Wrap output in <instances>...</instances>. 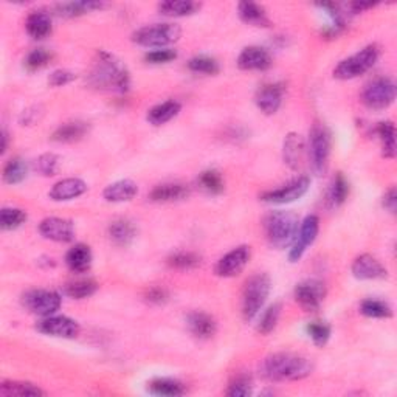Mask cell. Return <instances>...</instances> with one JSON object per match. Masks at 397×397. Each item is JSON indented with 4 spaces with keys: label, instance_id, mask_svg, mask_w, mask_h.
<instances>
[{
    "label": "cell",
    "instance_id": "cell-49",
    "mask_svg": "<svg viewBox=\"0 0 397 397\" xmlns=\"http://www.w3.org/2000/svg\"><path fill=\"white\" fill-rule=\"evenodd\" d=\"M75 78V74H71L69 70H55L48 78V84L53 85V88H61V85L70 84Z\"/></svg>",
    "mask_w": 397,
    "mask_h": 397
},
{
    "label": "cell",
    "instance_id": "cell-41",
    "mask_svg": "<svg viewBox=\"0 0 397 397\" xmlns=\"http://www.w3.org/2000/svg\"><path fill=\"white\" fill-rule=\"evenodd\" d=\"M188 69L194 74H204V75H216L219 74V64L211 56H194L188 61Z\"/></svg>",
    "mask_w": 397,
    "mask_h": 397
},
{
    "label": "cell",
    "instance_id": "cell-10",
    "mask_svg": "<svg viewBox=\"0 0 397 397\" xmlns=\"http://www.w3.org/2000/svg\"><path fill=\"white\" fill-rule=\"evenodd\" d=\"M309 186H310V179L307 176H298L292 180H288L287 183L281 185L279 188H275V190L263 193L261 196H259V199L265 202V204H277V205L291 204V202H295L305 196L309 190Z\"/></svg>",
    "mask_w": 397,
    "mask_h": 397
},
{
    "label": "cell",
    "instance_id": "cell-53",
    "mask_svg": "<svg viewBox=\"0 0 397 397\" xmlns=\"http://www.w3.org/2000/svg\"><path fill=\"white\" fill-rule=\"evenodd\" d=\"M372 6H375V4H371V2H368V4H365V2H354V4L349 5V8L352 10L354 14H356V13H362L365 10H370V8H372Z\"/></svg>",
    "mask_w": 397,
    "mask_h": 397
},
{
    "label": "cell",
    "instance_id": "cell-46",
    "mask_svg": "<svg viewBox=\"0 0 397 397\" xmlns=\"http://www.w3.org/2000/svg\"><path fill=\"white\" fill-rule=\"evenodd\" d=\"M60 157L53 153H47V154H42L38 162H36V168L41 172L42 176H55L57 171H60Z\"/></svg>",
    "mask_w": 397,
    "mask_h": 397
},
{
    "label": "cell",
    "instance_id": "cell-25",
    "mask_svg": "<svg viewBox=\"0 0 397 397\" xmlns=\"http://www.w3.org/2000/svg\"><path fill=\"white\" fill-rule=\"evenodd\" d=\"M66 264L74 273H85L92 265V250L89 245L76 244L66 255Z\"/></svg>",
    "mask_w": 397,
    "mask_h": 397
},
{
    "label": "cell",
    "instance_id": "cell-44",
    "mask_svg": "<svg viewBox=\"0 0 397 397\" xmlns=\"http://www.w3.org/2000/svg\"><path fill=\"white\" fill-rule=\"evenodd\" d=\"M307 334L312 338V342L323 348L329 342L330 337V326L323 321H314L307 324Z\"/></svg>",
    "mask_w": 397,
    "mask_h": 397
},
{
    "label": "cell",
    "instance_id": "cell-23",
    "mask_svg": "<svg viewBox=\"0 0 397 397\" xmlns=\"http://www.w3.org/2000/svg\"><path fill=\"white\" fill-rule=\"evenodd\" d=\"M137 193H139L137 183L132 182V180L125 179L106 186L103 191V197L106 202H111V204H121V202L132 200L137 196Z\"/></svg>",
    "mask_w": 397,
    "mask_h": 397
},
{
    "label": "cell",
    "instance_id": "cell-4",
    "mask_svg": "<svg viewBox=\"0 0 397 397\" xmlns=\"http://www.w3.org/2000/svg\"><path fill=\"white\" fill-rule=\"evenodd\" d=\"M272 283L269 275L256 273L245 281L242 288V316L244 320H253L263 309L264 302L270 295Z\"/></svg>",
    "mask_w": 397,
    "mask_h": 397
},
{
    "label": "cell",
    "instance_id": "cell-33",
    "mask_svg": "<svg viewBox=\"0 0 397 397\" xmlns=\"http://www.w3.org/2000/svg\"><path fill=\"white\" fill-rule=\"evenodd\" d=\"M104 6L103 2H69V4H60L55 6V13L60 18H78L83 16L85 13L101 10Z\"/></svg>",
    "mask_w": 397,
    "mask_h": 397
},
{
    "label": "cell",
    "instance_id": "cell-19",
    "mask_svg": "<svg viewBox=\"0 0 397 397\" xmlns=\"http://www.w3.org/2000/svg\"><path fill=\"white\" fill-rule=\"evenodd\" d=\"M85 191H88V183L84 180L70 177L55 183L52 190H50L48 196L55 202H67L83 196Z\"/></svg>",
    "mask_w": 397,
    "mask_h": 397
},
{
    "label": "cell",
    "instance_id": "cell-18",
    "mask_svg": "<svg viewBox=\"0 0 397 397\" xmlns=\"http://www.w3.org/2000/svg\"><path fill=\"white\" fill-rule=\"evenodd\" d=\"M272 66V56L265 48L251 46L244 48L237 57V67L241 70H267Z\"/></svg>",
    "mask_w": 397,
    "mask_h": 397
},
{
    "label": "cell",
    "instance_id": "cell-43",
    "mask_svg": "<svg viewBox=\"0 0 397 397\" xmlns=\"http://www.w3.org/2000/svg\"><path fill=\"white\" fill-rule=\"evenodd\" d=\"M27 221V213L20 208H4L0 211V225L4 230H16Z\"/></svg>",
    "mask_w": 397,
    "mask_h": 397
},
{
    "label": "cell",
    "instance_id": "cell-52",
    "mask_svg": "<svg viewBox=\"0 0 397 397\" xmlns=\"http://www.w3.org/2000/svg\"><path fill=\"white\" fill-rule=\"evenodd\" d=\"M38 109L36 107H33V109H28V111H24L22 113V117H20V123L22 125H32V123H34L36 120H38V112H36Z\"/></svg>",
    "mask_w": 397,
    "mask_h": 397
},
{
    "label": "cell",
    "instance_id": "cell-27",
    "mask_svg": "<svg viewBox=\"0 0 397 397\" xmlns=\"http://www.w3.org/2000/svg\"><path fill=\"white\" fill-rule=\"evenodd\" d=\"M25 28L33 39H44L52 33V18L46 11H33L28 14Z\"/></svg>",
    "mask_w": 397,
    "mask_h": 397
},
{
    "label": "cell",
    "instance_id": "cell-42",
    "mask_svg": "<svg viewBox=\"0 0 397 397\" xmlns=\"http://www.w3.org/2000/svg\"><path fill=\"white\" fill-rule=\"evenodd\" d=\"M279 315H281V305H279V302H275V305H272L270 307H267L264 310V314L261 315V319H259V323H258V326H256L259 334L269 335L270 332L277 328Z\"/></svg>",
    "mask_w": 397,
    "mask_h": 397
},
{
    "label": "cell",
    "instance_id": "cell-12",
    "mask_svg": "<svg viewBox=\"0 0 397 397\" xmlns=\"http://www.w3.org/2000/svg\"><path fill=\"white\" fill-rule=\"evenodd\" d=\"M326 297V287L319 279L301 281L295 287V300L306 312H315L323 305Z\"/></svg>",
    "mask_w": 397,
    "mask_h": 397
},
{
    "label": "cell",
    "instance_id": "cell-47",
    "mask_svg": "<svg viewBox=\"0 0 397 397\" xmlns=\"http://www.w3.org/2000/svg\"><path fill=\"white\" fill-rule=\"evenodd\" d=\"M50 61H52V53H50L48 50L36 48L30 55L27 56L25 67L30 71H34V70H39L42 67H46Z\"/></svg>",
    "mask_w": 397,
    "mask_h": 397
},
{
    "label": "cell",
    "instance_id": "cell-35",
    "mask_svg": "<svg viewBox=\"0 0 397 397\" xmlns=\"http://www.w3.org/2000/svg\"><path fill=\"white\" fill-rule=\"evenodd\" d=\"M375 134L379 135L382 141V151L384 157L394 158L396 157V127L391 121H382L375 127Z\"/></svg>",
    "mask_w": 397,
    "mask_h": 397
},
{
    "label": "cell",
    "instance_id": "cell-28",
    "mask_svg": "<svg viewBox=\"0 0 397 397\" xmlns=\"http://www.w3.org/2000/svg\"><path fill=\"white\" fill-rule=\"evenodd\" d=\"M180 109H182V104H180L179 101L168 99L165 101V103L154 106L153 109H149L146 118L153 126H163L172 118H176Z\"/></svg>",
    "mask_w": 397,
    "mask_h": 397
},
{
    "label": "cell",
    "instance_id": "cell-8",
    "mask_svg": "<svg viewBox=\"0 0 397 397\" xmlns=\"http://www.w3.org/2000/svg\"><path fill=\"white\" fill-rule=\"evenodd\" d=\"M396 99V84L391 78H375L368 83L362 93L363 104L371 111H384Z\"/></svg>",
    "mask_w": 397,
    "mask_h": 397
},
{
    "label": "cell",
    "instance_id": "cell-40",
    "mask_svg": "<svg viewBox=\"0 0 397 397\" xmlns=\"http://www.w3.org/2000/svg\"><path fill=\"white\" fill-rule=\"evenodd\" d=\"M200 264V256L194 251H176L168 258V265L177 270H191Z\"/></svg>",
    "mask_w": 397,
    "mask_h": 397
},
{
    "label": "cell",
    "instance_id": "cell-36",
    "mask_svg": "<svg viewBox=\"0 0 397 397\" xmlns=\"http://www.w3.org/2000/svg\"><path fill=\"white\" fill-rule=\"evenodd\" d=\"M348 194H349V183L348 180L344 179V176L342 172H338V174L332 180V183L329 186V191H328V204L330 208H337L344 204V200L348 199Z\"/></svg>",
    "mask_w": 397,
    "mask_h": 397
},
{
    "label": "cell",
    "instance_id": "cell-21",
    "mask_svg": "<svg viewBox=\"0 0 397 397\" xmlns=\"http://www.w3.org/2000/svg\"><path fill=\"white\" fill-rule=\"evenodd\" d=\"M190 196V188L185 183L171 182L157 185L149 194V199L157 204H169V202H179Z\"/></svg>",
    "mask_w": 397,
    "mask_h": 397
},
{
    "label": "cell",
    "instance_id": "cell-31",
    "mask_svg": "<svg viewBox=\"0 0 397 397\" xmlns=\"http://www.w3.org/2000/svg\"><path fill=\"white\" fill-rule=\"evenodd\" d=\"M0 394L5 397L46 396V393L42 391L38 385L30 384V382H19V380H4L2 384H0Z\"/></svg>",
    "mask_w": 397,
    "mask_h": 397
},
{
    "label": "cell",
    "instance_id": "cell-1",
    "mask_svg": "<svg viewBox=\"0 0 397 397\" xmlns=\"http://www.w3.org/2000/svg\"><path fill=\"white\" fill-rule=\"evenodd\" d=\"M259 371L270 382H293L309 377L314 371V363L298 354L277 352L263 360Z\"/></svg>",
    "mask_w": 397,
    "mask_h": 397
},
{
    "label": "cell",
    "instance_id": "cell-26",
    "mask_svg": "<svg viewBox=\"0 0 397 397\" xmlns=\"http://www.w3.org/2000/svg\"><path fill=\"white\" fill-rule=\"evenodd\" d=\"M89 132V125L84 121H69L56 129L52 140L57 143H75L83 140Z\"/></svg>",
    "mask_w": 397,
    "mask_h": 397
},
{
    "label": "cell",
    "instance_id": "cell-6",
    "mask_svg": "<svg viewBox=\"0 0 397 397\" xmlns=\"http://www.w3.org/2000/svg\"><path fill=\"white\" fill-rule=\"evenodd\" d=\"M332 148V137L329 129L321 125V123H315L314 127L310 129L309 134V157H310V166L316 176H321L328 168L329 155Z\"/></svg>",
    "mask_w": 397,
    "mask_h": 397
},
{
    "label": "cell",
    "instance_id": "cell-5",
    "mask_svg": "<svg viewBox=\"0 0 397 397\" xmlns=\"http://www.w3.org/2000/svg\"><path fill=\"white\" fill-rule=\"evenodd\" d=\"M379 56H380V48L377 46L375 44L366 46L356 55L346 57V60L338 64V66L334 69V78L343 79V81H346V79L358 78L360 75L366 74L368 70H371L375 66Z\"/></svg>",
    "mask_w": 397,
    "mask_h": 397
},
{
    "label": "cell",
    "instance_id": "cell-24",
    "mask_svg": "<svg viewBox=\"0 0 397 397\" xmlns=\"http://www.w3.org/2000/svg\"><path fill=\"white\" fill-rule=\"evenodd\" d=\"M237 14H239L242 22L247 25L258 28L270 27V19L267 16L265 10L255 2H241L237 5Z\"/></svg>",
    "mask_w": 397,
    "mask_h": 397
},
{
    "label": "cell",
    "instance_id": "cell-14",
    "mask_svg": "<svg viewBox=\"0 0 397 397\" xmlns=\"http://www.w3.org/2000/svg\"><path fill=\"white\" fill-rule=\"evenodd\" d=\"M41 334L52 335L57 338H75L79 334V324L64 315H50L44 316L36 324Z\"/></svg>",
    "mask_w": 397,
    "mask_h": 397
},
{
    "label": "cell",
    "instance_id": "cell-3",
    "mask_svg": "<svg viewBox=\"0 0 397 397\" xmlns=\"http://www.w3.org/2000/svg\"><path fill=\"white\" fill-rule=\"evenodd\" d=\"M265 237L272 247L278 250L292 245L298 233V218L292 211L277 210L265 216L264 219Z\"/></svg>",
    "mask_w": 397,
    "mask_h": 397
},
{
    "label": "cell",
    "instance_id": "cell-39",
    "mask_svg": "<svg viewBox=\"0 0 397 397\" xmlns=\"http://www.w3.org/2000/svg\"><path fill=\"white\" fill-rule=\"evenodd\" d=\"M97 288L98 284L93 279H78L74 281V283H69L64 291H66V295H69L70 298L84 300L92 297L97 292Z\"/></svg>",
    "mask_w": 397,
    "mask_h": 397
},
{
    "label": "cell",
    "instance_id": "cell-2",
    "mask_svg": "<svg viewBox=\"0 0 397 397\" xmlns=\"http://www.w3.org/2000/svg\"><path fill=\"white\" fill-rule=\"evenodd\" d=\"M90 83L98 89L127 92L131 85V78H129L127 70L112 55L98 52V60L92 70Z\"/></svg>",
    "mask_w": 397,
    "mask_h": 397
},
{
    "label": "cell",
    "instance_id": "cell-13",
    "mask_svg": "<svg viewBox=\"0 0 397 397\" xmlns=\"http://www.w3.org/2000/svg\"><path fill=\"white\" fill-rule=\"evenodd\" d=\"M250 261V247L249 245H239V247L228 251L216 264V275L221 278H233L245 269Z\"/></svg>",
    "mask_w": 397,
    "mask_h": 397
},
{
    "label": "cell",
    "instance_id": "cell-48",
    "mask_svg": "<svg viewBox=\"0 0 397 397\" xmlns=\"http://www.w3.org/2000/svg\"><path fill=\"white\" fill-rule=\"evenodd\" d=\"M177 57V53L171 48H158L153 50V52H148L144 55V61L151 64H166L174 61Z\"/></svg>",
    "mask_w": 397,
    "mask_h": 397
},
{
    "label": "cell",
    "instance_id": "cell-11",
    "mask_svg": "<svg viewBox=\"0 0 397 397\" xmlns=\"http://www.w3.org/2000/svg\"><path fill=\"white\" fill-rule=\"evenodd\" d=\"M319 232H320V219L316 218L315 214H310L307 218H305V221L300 223L297 237H295L291 251H288V261L291 263L300 261L309 245H312L315 242Z\"/></svg>",
    "mask_w": 397,
    "mask_h": 397
},
{
    "label": "cell",
    "instance_id": "cell-9",
    "mask_svg": "<svg viewBox=\"0 0 397 397\" xmlns=\"http://www.w3.org/2000/svg\"><path fill=\"white\" fill-rule=\"evenodd\" d=\"M22 305L34 315L50 316L55 315L62 305L61 295L47 288H33L22 295Z\"/></svg>",
    "mask_w": 397,
    "mask_h": 397
},
{
    "label": "cell",
    "instance_id": "cell-50",
    "mask_svg": "<svg viewBox=\"0 0 397 397\" xmlns=\"http://www.w3.org/2000/svg\"><path fill=\"white\" fill-rule=\"evenodd\" d=\"M144 298H146V301L153 302V305H163V302L168 301V292L163 287H151L146 295H144Z\"/></svg>",
    "mask_w": 397,
    "mask_h": 397
},
{
    "label": "cell",
    "instance_id": "cell-51",
    "mask_svg": "<svg viewBox=\"0 0 397 397\" xmlns=\"http://www.w3.org/2000/svg\"><path fill=\"white\" fill-rule=\"evenodd\" d=\"M382 204L386 208L389 213H396L397 210V193H396V188H389V190L385 193L384 200H382Z\"/></svg>",
    "mask_w": 397,
    "mask_h": 397
},
{
    "label": "cell",
    "instance_id": "cell-17",
    "mask_svg": "<svg viewBox=\"0 0 397 397\" xmlns=\"http://www.w3.org/2000/svg\"><path fill=\"white\" fill-rule=\"evenodd\" d=\"M284 88L281 84H265L256 93L258 109L265 115L277 113L283 103Z\"/></svg>",
    "mask_w": 397,
    "mask_h": 397
},
{
    "label": "cell",
    "instance_id": "cell-20",
    "mask_svg": "<svg viewBox=\"0 0 397 397\" xmlns=\"http://www.w3.org/2000/svg\"><path fill=\"white\" fill-rule=\"evenodd\" d=\"M186 324L188 328H190L191 334L200 338V340H208V338H211L216 334V330H218V324H216L213 316L205 312H200V310H196V312H191L188 315Z\"/></svg>",
    "mask_w": 397,
    "mask_h": 397
},
{
    "label": "cell",
    "instance_id": "cell-37",
    "mask_svg": "<svg viewBox=\"0 0 397 397\" xmlns=\"http://www.w3.org/2000/svg\"><path fill=\"white\" fill-rule=\"evenodd\" d=\"M360 312L370 319H389L393 316V309L388 302L382 300H365L360 305Z\"/></svg>",
    "mask_w": 397,
    "mask_h": 397
},
{
    "label": "cell",
    "instance_id": "cell-32",
    "mask_svg": "<svg viewBox=\"0 0 397 397\" xmlns=\"http://www.w3.org/2000/svg\"><path fill=\"white\" fill-rule=\"evenodd\" d=\"M149 393H153L155 396H166V397H177L186 393V388L182 382L177 379H169V377H160L154 379L151 382Z\"/></svg>",
    "mask_w": 397,
    "mask_h": 397
},
{
    "label": "cell",
    "instance_id": "cell-16",
    "mask_svg": "<svg viewBox=\"0 0 397 397\" xmlns=\"http://www.w3.org/2000/svg\"><path fill=\"white\" fill-rule=\"evenodd\" d=\"M352 275L362 281L372 279H385L388 277V270L385 269L377 258L372 255H360L352 263Z\"/></svg>",
    "mask_w": 397,
    "mask_h": 397
},
{
    "label": "cell",
    "instance_id": "cell-29",
    "mask_svg": "<svg viewBox=\"0 0 397 397\" xmlns=\"http://www.w3.org/2000/svg\"><path fill=\"white\" fill-rule=\"evenodd\" d=\"M137 236V228L131 221L117 219L109 225V237L115 245L120 247H127Z\"/></svg>",
    "mask_w": 397,
    "mask_h": 397
},
{
    "label": "cell",
    "instance_id": "cell-34",
    "mask_svg": "<svg viewBox=\"0 0 397 397\" xmlns=\"http://www.w3.org/2000/svg\"><path fill=\"white\" fill-rule=\"evenodd\" d=\"M4 182L8 185H18L24 182L28 176V165L20 157H14L4 166Z\"/></svg>",
    "mask_w": 397,
    "mask_h": 397
},
{
    "label": "cell",
    "instance_id": "cell-15",
    "mask_svg": "<svg viewBox=\"0 0 397 397\" xmlns=\"http://www.w3.org/2000/svg\"><path fill=\"white\" fill-rule=\"evenodd\" d=\"M39 233L55 242H71L75 237V227L69 219L46 218L39 223Z\"/></svg>",
    "mask_w": 397,
    "mask_h": 397
},
{
    "label": "cell",
    "instance_id": "cell-38",
    "mask_svg": "<svg viewBox=\"0 0 397 397\" xmlns=\"http://www.w3.org/2000/svg\"><path fill=\"white\" fill-rule=\"evenodd\" d=\"M197 183L202 190L207 191L208 194H221L223 188H225L222 174L216 169H208L202 172L197 179Z\"/></svg>",
    "mask_w": 397,
    "mask_h": 397
},
{
    "label": "cell",
    "instance_id": "cell-7",
    "mask_svg": "<svg viewBox=\"0 0 397 397\" xmlns=\"http://www.w3.org/2000/svg\"><path fill=\"white\" fill-rule=\"evenodd\" d=\"M182 30L176 24H155L143 27L132 34L135 44L148 48H166L179 41Z\"/></svg>",
    "mask_w": 397,
    "mask_h": 397
},
{
    "label": "cell",
    "instance_id": "cell-30",
    "mask_svg": "<svg viewBox=\"0 0 397 397\" xmlns=\"http://www.w3.org/2000/svg\"><path fill=\"white\" fill-rule=\"evenodd\" d=\"M200 10V4L191 2V0H168L158 5V11L163 16L168 18H185L197 13Z\"/></svg>",
    "mask_w": 397,
    "mask_h": 397
},
{
    "label": "cell",
    "instance_id": "cell-54",
    "mask_svg": "<svg viewBox=\"0 0 397 397\" xmlns=\"http://www.w3.org/2000/svg\"><path fill=\"white\" fill-rule=\"evenodd\" d=\"M6 148H8V134H6V131L2 132V148H0V153H5Z\"/></svg>",
    "mask_w": 397,
    "mask_h": 397
},
{
    "label": "cell",
    "instance_id": "cell-22",
    "mask_svg": "<svg viewBox=\"0 0 397 397\" xmlns=\"http://www.w3.org/2000/svg\"><path fill=\"white\" fill-rule=\"evenodd\" d=\"M305 140L301 139L300 134L291 132L286 135L283 144V158L288 168L293 171L300 168L302 163V157H305Z\"/></svg>",
    "mask_w": 397,
    "mask_h": 397
},
{
    "label": "cell",
    "instance_id": "cell-45",
    "mask_svg": "<svg viewBox=\"0 0 397 397\" xmlns=\"http://www.w3.org/2000/svg\"><path fill=\"white\" fill-rule=\"evenodd\" d=\"M253 391V385H251V380L247 375H237L232 382H230V386L227 389V396L230 397H247Z\"/></svg>",
    "mask_w": 397,
    "mask_h": 397
}]
</instances>
